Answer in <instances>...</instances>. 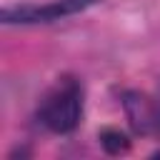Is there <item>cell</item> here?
Segmentation results:
<instances>
[{"label":"cell","mask_w":160,"mask_h":160,"mask_svg":"<svg viewBox=\"0 0 160 160\" xmlns=\"http://www.w3.org/2000/svg\"><path fill=\"white\" fill-rule=\"evenodd\" d=\"M82 115V88L72 80L65 78L60 80L40 102L38 118L50 132H70L80 122Z\"/></svg>","instance_id":"obj_1"},{"label":"cell","mask_w":160,"mask_h":160,"mask_svg":"<svg viewBox=\"0 0 160 160\" xmlns=\"http://www.w3.org/2000/svg\"><path fill=\"white\" fill-rule=\"evenodd\" d=\"M100 145H102L110 155H120V152H125V150L130 148L128 135L120 132V130H112V128H105V130L100 132Z\"/></svg>","instance_id":"obj_4"},{"label":"cell","mask_w":160,"mask_h":160,"mask_svg":"<svg viewBox=\"0 0 160 160\" xmlns=\"http://www.w3.org/2000/svg\"><path fill=\"white\" fill-rule=\"evenodd\" d=\"M95 2L98 0H50L45 5H20V8H8L2 12V20L5 22H50V20L82 12Z\"/></svg>","instance_id":"obj_2"},{"label":"cell","mask_w":160,"mask_h":160,"mask_svg":"<svg viewBox=\"0 0 160 160\" xmlns=\"http://www.w3.org/2000/svg\"><path fill=\"white\" fill-rule=\"evenodd\" d=\"M125 110L130 115V122L135 125V130L140 132H152L160 128V115L155 110V105L145 98V95H130L125 100Z\"/></svg>","instance_id":"obj_3"}]
</instances>
